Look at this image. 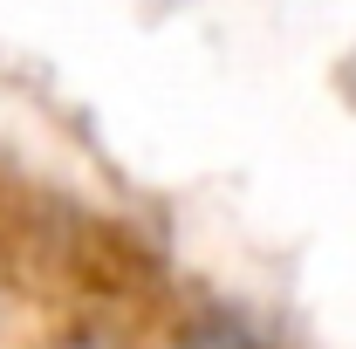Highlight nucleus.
Masks as SVG:
<instances>
[{"mask_svg": "<svg viewBox=\"0 0 356 349\" xmlns=\"http://www.w3.org/2000/svg\"><path fill=\"white\" fill-rule=\"evenodd\" d=\"M172 349H247V336H240L226 315H199V322H192Z\"/></svg>", "mask_w": 356, "mask_h": 349, "instance_id": "1", "label": "nucleus"}, {"mask_svg": "<svg viewBox=\"0 0 356 349\" xmlns=\"http://www.w3.org/2000/svg\"><path fill=\"white\" fill-rule=\"evenodd\" d=\"M55 349H117V343H110L103 329H76V336H62Z\"/></svg>", "mask_w": 356, "mask_h": 349, "instance_id": "2", "label": "nucleus"}]
</instances>
